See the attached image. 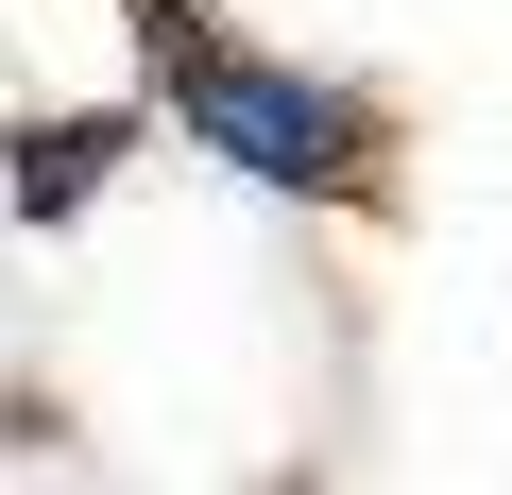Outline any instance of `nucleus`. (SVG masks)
Segmentation results:
<instances>
[{
    "mask_svg": "<svg viewBox=\"0 0 512 495\" xmlns=\"http://www.w3.org/2000/svg\"><path fill=\"white\" fill-rule=\"evenodd\" d=\"M120 35H137V86L188 154L256 171V188H291V205H376L393 188V103L342 86V69H274L256 35H222L205 0H120Z\"/></svg>",
    "mask_w": 512,
    "mask_h": 495,
    "instance_id": "1",
    "label": "nucleus"
},
{
    "mask_svg": "<svg viewBox=\"0 0 512 495\" xmlns=\"http://www.w3.org/2000/svg\"><path fill=\"white\" fill-rule=\"evenodd\" d=\"M137 137H154V86L137 103H35V120H0V205L18 222H86Z\"/></svg>",
    "mask_w": 512,
    "mask_h": 495,
    "instance_id": "2",
    "label": "nucleus"
}]
</instances>
